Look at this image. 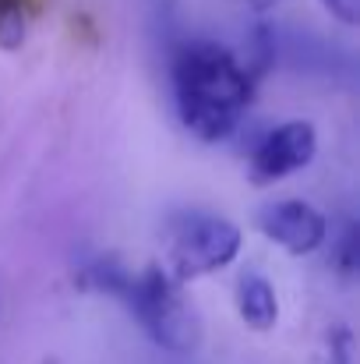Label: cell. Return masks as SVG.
<instances>
[{
	"instance_id": "1",
	"label": "cell",
	"mask_w": 360,
	"mask_h": 364,
	"mask_svg": "<svg viewBox=\"0 0 360 364\" xmlns=\"http://www.w3.org/2000/svg\"><path fill=\"white\" fill-rule=\"evenodd\" d=\"M173 96L180 121L198 141H223L251 107V75L227 46L195 39L173 57Z\"/></svg>"
},
{
	"instance_id": "2",
	"label": "cell",
	"mask_w": 360,
	"mask_h": 364,
	"mask_svg": "<svg viewBox=\"0 0 360 364\" xmlns=\"http://www.w3.org/2000/svg\"><path fill=\"white\" fill-rule=\"evenodd\" d=\"M103 290L120 297L131 315L141 322V329L173 354H191L202 340V318L195 304L184 297L180 279L163 269H145L141 276H127L120 269H99L92 272Z\"/></svg>"
},
{
	"instance_id": "3",
	"label": "cell",
	"mask_w": 360,
	"mask_h": 364,
	"mask_svg": "<svg viewBox=\"0 0 360 364\" xmlns=\"http://www.w3.org/2000/svg\"><path fill=\"white\" fill-rule=\"evenodd\" d=\"M240 251V230L212 213H180L170 220V265L173 276L195 279L230 265Z\"/></svg>"
},
{
	"instance_id": "4",
	"label": "cell",
	"mask_w": 360,
	"mask_h": 364,
	"mask_svg": "<svg viewBox=\"0 0 360 364\" xmlns=\"http://www.w3.org/2000/svg\"><path fill=\"white\" fill-rule=\"evenodd\" d=\"M318 152V134L307 121H286L272 127L251 156V181L272 184L297 170H304Z\"/></svg>"
},
{
	"instance_id": "5",
	"label": "cell",
	"mask_w": 360,
	"mask_h": 364,
	"mask_svg": "<svg viewBox=\"0 0 360 364\" xmlns=\"http://www.w3.org/2000/svg\"><path fill=\"white\" fill-rule=\"evenodd\" d=\"M258 227L268 241H276L279 247H286L290 255H311L318 251L325 237H329V223L325 216L307 205V202H297V198H286V202H276V205H265L258 213Z\"/></svg>"
},
{
	"instance_id": "6",
	"label": "cell",
	"mask_w": 360,
	"mask_h": 364,
	"mask_svg": "<svg viewBox=\"0 0 360 364\" xmlns=\"http://www.w3.org/2000/svg\"><path fill=\"white\" fill-rule=\"evenodd\" d=\"M237 311L240 318L247 322V329L254 333H268L279 318V301H276V290L268 287L265 276L258 272H244L237 283Z\"/></svg>"
},
{
	"instance_id": "7",
	"label": "cell",
	"mask_w": 360,
	"mask_h": 364,
	"mask_svg": "<svg viewBox=\"0 0 360 364\" xmlns=\"http://www.w3.org/2000/svg\"><path fill=\"white\" fill-rule=\"evenodd\" d=\"M325 7H329L339 21H347V25L357 21V0H325Z\"/></svg>"
},
{
	"instance_id": "8",
	"label": "cell",
	"mask_w": 360,
	"mask_h": 364,
	"mask_svg": "<svg viewBox=\"0 0 360 364\" xmlns=\"http://www.w3.org/2000/svg\"><path fill=\"white\" fill-rule=\"evenodd\" d=\"M261 4H268V0H261Z\"/></svg>"
}]
</instances>
